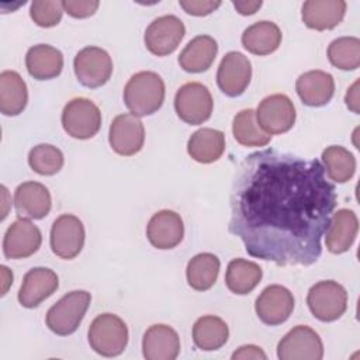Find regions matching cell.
Segmentation results:
<instances>
[{
	"label": "cell",
	"instance_id": "cell-13",
	"mask_svg": "<svg viewBox=\"0 0 360 360\" xmlns=\"http://www.w3.org/2000/svg\"><path fill=\"white\" fill-rule=\"evenodd\" d=\"M252 79L250 60L240 52H228L217 72V83L221 91L228 97H238L245 93Z\"/></svg>",
	"mask_w": 360,
	"mask_h": 360
},
{
	"label": "cell",
	"instance_id": "cell-29",
	"mask_svg": "<svg viewBox=\"0 0 360 360\" xmlns=\"http://www.w3.org/2000/svg\"><path fill=\"white\" fill-rule=\"evenodd\" d=\"M263 271L259 264L245 259L229 262L225 273V283L229 291L238 295L249 294L260 283Z\"/></svg>",
	"mask_w": 360,
	"mask_h": 360
},
{
	"label": "cell",
	"instance_id": "cell-10",
	"mask_svg": "<svg viewBox=\"0 0 360 360\" xmlns=\"http://www.w3.org/2000/svg\"><path fill=\"white\" fill-rule=\"evenodd\" d=\"M256 118L266 134H284L295 122V107L288 96L280 93L271 94L260 101L256 110Z\"/></svg>",
	"mask_w": 360,
	"mask_h": 360
},
{
	"label": "cell",
	"instance_id": "cell-28",
	"mask_svg": "<svg viewBox=\"0 0 360 360\" xmlns=\"http://www.w3.org/2000/svg\"><path fill=\"white\" fill-rule=\"evenodd\" d=\"M28 101V90L22 77L15 70L0 73V111L4 115L21 114Z\"/></svg>",
	"mask_w": 360,
	"mask_h": 360
},
{
	"label": "cell",
	"instance_id": "cell-38",
	"mask_svg": "<svg viewBox=\"0 0 360 360\" xmlns=\"http://www.w3.org/2000/svg\"><path fill=\"white\" fill-rule=\"evenodd\" d=\"M179 4L187 14H191V15H195V17H202V15H208L212 11H215L221 6V1H214V0H180Z\"/></svg>",
	"mask_w": 360,
	"mask_h": 360
},
{
	"label": "cell",
	"instance_id": "cell-8",
	"mask_svg": "<svg viewBox=\"0 0 360 360\" xmlns=\"http://www.w3.org/2000/svg\"><path fill=\"white\" fill-rule=\"evenodd\" d=\"M73 69L80 84L89 89H96L110 80L112 60L108 52L103 48L86 46L76 53Z\"/></svg>",
	"mask_w": 360,
	"mask_h": 360
},
{
	"label": "cell",
	"instance_id": "cell-22",
	"mask_svg": "<svg viewBox=\"0 0 360 360\" xmlns=\"http://www.w3.org/2000/svg\"><path fill=\"white\" fill-rule=\"evenodd\" d=\"M359 221L352 210L340 208L332 214L330 224L325 232V243L330 253L340 255L347 252L356 240Z\"/></svg>",
	"mask_w": 360,
	"mask_h": 360
},
{
	"label": "cell",
	"instance_id": "cell-9",
	"mask_svg": "<svg viewBox=\"0 0 360 360\" xmlns=\"http://www.w3.org/2000/svg\"><path fill=\"white\" fill-rule=\"evenodd\" d=\"M277 357L280 360H321L323 343L312 328L297 325L278 342Z\"/></svg>",
	"mask_w": 360,
	"mask_h": 360
},
{
	"label": "cell",
	"instance_id": "cell-31",
	"mask_svg": "<svg viewBox=\"0 0 360 360\" xmlns=\"http://www.w3.org/2000/svg\"><path fill=\"white\" fill-rule=\"evenodd\" d=\"M219 259L212 253H198L190 259L186 269L187 283L197 291L210 290L219 273Z\"/></svg>",
	"mask_w": 360,
	"mask_h": 360
},
{
	"label": "cell",
	"instance_id": "cell-2",
	"mask_svg": "<svg viewBox=\"0 0 360 360\" xmlns=\"http://www.w3.org/2000/svg\"><path fill=\"white\" fill-rule=\"evenodd\" d=\"M165 82L150 70L131 76L124 87V101L131 114L146 117L156 112L165 101Z\"/></svg>",
	"mask_w": 360,
	"mask_h": 360
},
{
	"label": "cell",
	"instance_id": "cell-6",
	"mask_svg": "<svg viewBox=\"0 0 360 360\" xmlns=\"http://www.w3.org/2000/svg\"><path fill=\"white\" fill-rule=\"evenodd\" d=\"M62 127L72 138L90 139L101 127L100 108L86 97L72 98L63 107Z\"/></svg>",
	"mask_w": 360,
	"mask_h": 360
},
{
	"label": "cell",
	"instance_id": "cell-7",
	"mask_svg": "<svg viewBox=\"0 0 360 360\" xmlns=\"http://www.w3.org/2000/svg\"><path fill=\"white\" fill-rule=\"evenodd\" d=\"M214 108V101L207 86L198 82L183 84L174 96V110L181 121L190 125L205 122Z\"/></svg>",
	"mask_w": 360,
	"mask_h": 360
},
{
	"label": "cell",
	"instance_id": "cell-5",
	"mask_svg": "<svg viewBox=\"0 0 360 360\" xmlns=\"http://www.w3.org/2000/svg\"><path fill=\"white\" fill-rule=\"evenodd\" d=\"M307 304L316 319L322 322H332L346 312L347 292L338 281L322 280L309 288Z\"/></svg>",
	"mask_w": 360,
	"mask_h": 360
},
{
	"label": "cell",
	"instance_id": "cell-41",
	"mask_svg": "<svg viewBox=\"0 0 360 360\" xmlns=\"http://www.w3.org/2000/svg\"><path fill=\"white\" fill-rule=\"evenodd\" d=\"M232 4L236 8V11L242 15H252L262 7L260 0H256V1H233Z\"/></svg>",
	"mask_w": 360,
	"mask_h": 360
},
{
	"label": "cell",
	"instance_id": "cell-14",
	"mask_svg": "<svg viewBox=\"0 0 360 360\" xmlns=\"http://www.w3.org/2000/svg\"><path fill=\"white\" fill-rule=\"evenodd\" d=\"M111 149L121 156H132L138 153L145 142V128L139 117L134 114L117 115L108 132Z\"/></svg>",
	"mask_w": 360,
	"mask_h": 360
},
{
	"label": "cell",
	"instance_id": "cell-20",
	"mask_svg": "<svg viewBox=\"0 0 360 360\" xmlns=\"http://www.w3.org/2000/svg\"><path fill=\"white\" fill-rule=\"evenodd\" d=\"M142 353L146 360H174L180 353V338L169 325H152L143 333Z\"/></svg>",
	"mask_w": 360,
	"mask_h": 360
},
{
	"label": "cell",
	"instance_id": "cell-40",
	"mask_svg": "<svg viewBox=\"0 0 360 360\" xmlns=\"http://www.w3.org/2000/svg\"><path fill=\"white\" fill-rule=\"evenodd\" d=\"M345 101L349 110H352L354 114H359V80H356L346 91Z\"/></svg>",
	"mask_w": 360,
	"mask_h": 360
},
{
	"label": "cell",
	"instance_id": "cell-4",
	"mask_svg": "<svg viewBox=\"0 0 360 360\" xmlns=\"http://www.w3.org/2000/svg\"><path fill=\"white\" fill-rule=\"evenodd\" d=\"M91 301L90 292L75 290L63 295L46 312V326L59 336H68L76 332L83 321Z\"/></svg>",
	"mask_w": 360,
	"mask_h": 360
},
{
	"label": "cell",
	"instance_id": "cell-19",
	"mask_svg": "<svg viewBox=\"0 0 360 360\" xmlns=\"http://www.w3.org/2000/svg\"><path fill=\"white\" fill-rule=\"evenodd\" d=\"M52 207L49 190L38 181L21 183L14 191V208L18 218L42 219Z\"/></svg>",
	"mask_w": 360,
	"mask_h": 360
},
{
	"label": "cell",
	"instance_id": "cell-30",
	"mask_svg": "<svg viewBox=\"0 0 360 360\" xmlns=\"http://www.w3.org/2000/svg\"><path fill=\"white\" fill-rule=\"evenodd\" d=\"M229 338V329L225 321L215 315H205L195 321L193 326L194 345L205 352L221 349Z\"/></svg>",
	"mask_w": 360,
	"mask_h": 360
},
{
	"label": "cell",
	"instance_id": "cell-11",
	"mask_svg": "<svg viewBox=\"0 0 360 360\" xmlns=\"http://www.w3.org/2000/svg\"><path fill=\"white\" fill-rule=\"evenodd\" d=\"M186 34L183 21L173 15H162L155 18L145 31V45L148 51L156 56H166L174 52Z\"/></svg>",
	"mask_w": 360,
	"mask_h": 360
},
{
	"label": "cell",
	"instance_id": "cell-26",
	"mask_svg": "<svg viewBox=\"0 0 360 360\" xmlns=\"http://www.w3.org/2000/svg\"><path fill=\"white\" fill-rule=\"evenodd\" d=\"M281 44V31L273 21H257L242 34V45L253 55L264 56L273 53Z\"/></svg>",
	"mask_w": 360,
	"mask_h": 360
},
{
	"label": "cell",
	"instance_id": "cell-15",
	"mask_svg": "<svg viewBox=\"0 0 360 360\" xmlns=\"http://www.w3.org/2000/svg\"><path fill=\"white\" fill-rule=\"evenodd\" d=\"M294 309L292 292L278 284L267 285L256 300L255 311L259 319L270 326L285 322Z\"/></svg>",
	"mask_w": 360,
	"mask_h": 360
},
{
	"label": "cell",
	"instance_id": "cell-34",
	"mask_svg": "<svg viewBox=\"0 0 360 360\" xmlns=\"http://www.w3.org/2000/svg\"><path fill=\"white\" fill-rule=\"evenodd\" d=\"M329 62L342 70H354L360 66V39L357 37H340L328 46Z\"/></svg>",
	"mask_w": 360,
	"mask_h": 360
},
{
	"label": "cell",
	"instance_id": "cell-33",
	"mask_svg": "<svg viewBox=\"0 0 360 360\" xmlns=\"http://www.w3.org/2000/svg\"><path fill=\"white\" fill-rule=\"evenodd\" d=\"M232 132L235 139L243 146H264L270 142L271 135L266 134L256 118V111L252 108H246L239 111L233 117Z\"/></svg>",
	"mask_w": 360,
	"mask_h": 360
},
{
	"label": "cell",
	"instance_id": "cell-35",
	"mask_svg": "<svg viewBox=\"0 0 360 360\" xmlns=\"http://www.w3.org/2000/svg\"><path fill=\"white\" fill-rule=\"evenodd\" d=\"M30 167L41 176H53L63 166V153L49 143H39L28 153Z\"/></svg>",
	"mask_w": 360,
	"mask_h": 360
},
{
	"label": "cell",
	"instance_id": "cell-25",
	"mask_svg": "<svg viewBox=\"0 0 360 360\" xmlns=\"http://www.w3.org/2000/svg\"><path fill=\"white\" fill-rule=\"evenodd\" d=\"M217 52L218 45L212 37L197 35L180 52L179 65L188 73H201L211 68Z\"/></svg>",
	"mask_w": 360,
	"mask_h": 360
},
{
	"label": "cell",
	"instance_id": "cell-1",
	"mask_svg": "<svg viewBox=\"0 0 360 360\" xmlns=\"http://www.w3.org/2000/svg\"><path fill=\"white\" fill-rule=\"evenodd\" d=\"M338 204L322 163L276 149L246 156L231 191L229 232L248 255L277 266H311Z\"/></svg>",
	"mask_w": 360,
	"mask_h": 360
},
{
	"label": "cell",
	"instance_id": "cell-17",
	"mask_svg": "<svg viewBox=\"0 0 360 360\" xmlns=\"http://www.w3.org/2000/svg\"><path fill=\"white\" fill-rule=\"evenodd\" d=\"M146 236L150 245L160 250L176 248L184 236L181 217L170 210H162L153 214L146 226Z\"/></svg>",
	"mask_w": 360,
	"mask_h": 360
},
{
	"label": "cell",
	"instance_id": "cell-39",
	"mask_svg": "<svg viewBox=\"0 0 360 360\" xmlns=\"http://www.w3.org/2000/svg\"><path fill=\"white\" fill-rule=\"evenodd\" d=\"M232 359L233 360H236V359H242V360H246V359H262V360H266L267 356H266V353L259 346L246 345V346H240L232 354Z\"/></svg>",
	"mask_w": 360,
	"mask_h": 360
},
{
	"label": "cell",
	"instance_id": "cell-37",
	"mask_svg": "<svg viewBox=\"0 0 360 360\" xmlns=\"http://www.w3.org/2000/svg\"><path fill=\"white\" fill-rule=\"evenodd\" d=\"M62 6H63V11H66L70 17L87 18L97 11L100 1H97V0H63Z\"/></svg>",
	"mask_w": 360,
	"mask_h": 360
},
{
	"label": "cell",
	"instance_id": "cell-12",
	"mask_svg": "<svg viewBox=\"0 0 360 360\" xmlns=\"http://www.w3.org/2000/svg\"><path fill=\"white\" fill-rule=\"evenodd\" d=\"M83 222L72 214L59 215L51 228V249L60 259H75L84 245Z\"/></svg>",
	"mask_w": 360,
	"mask_h": 360
},
{
	"label": "cell",
	"instance_id": "cell-36",
	"mask_svg": "<svg viewBox=\"0 0 360 360\" xmlns=\"http://www.w3.org/2000/svg\"><path fill=\"white\" fill-rule=\"evenodd\" d=\"M63 14L62 1L58 0H35L30 6L32 21L44 28H51L59 24Z\"/></svg>",
	"mask_w": 360,
	"mask_h": 360
},
{
	"label": "cell",
	"instance_id": "cell-23",
	"mask_svg": "<svg viewBox=\"0 0 360 360\" xmlns=\"http://www.w3.org/2000/svg\"><path fill=\"white\" fill-rule=\"evenodd\" d=\"M345 13L346 1L343 0H308L302 4L301 18L308 28L325 31L339 25Z\"/></svg>",
	"mask_w": 360,
	"mask_h": 360
},
{
	"label": "cell",
	"instance_id": "cell-27",
	"mask_svg": "<svg viewBox=\"0 0 360 360\" xmlns=\"http://www.w3.org/2000/svg\"><path fill=\"white\" fill-rule=\"evenodd\" d=\"M225 150L224 132L212 128L195 131L187 142V152L198 163H212L218 160Z\"/></svg>",
	"mask_w": 360,
	"mask_h": 360
},
{
	"label": "cell",
	"instance_id": "cell-24",
	"mask_svg": "<svg viewBox=\"0 0 360 360\" xmlns=\"http://www.w3.org/2000/svg\"><path fill=\"white\" fill-rule=\"evenodd\" d=\"M25 66L28 73L37 80L55 79L63 69V55L52 45L38 44L28 49Z\"/></svg>",
	"mask_w": 360,
	"mask_h": 360
},
{
	"label": "cell",
	"instance_id": "cell-3",
	"mask_svg": "<svg viewBox=\"0 0 360 360\" xmlns=\"http://www.w3.org/2000/svg\"><path fill=\"white\" fill-rule=\"evenodd\" d=\"M89 345L100 356H120L128 343L127 323L114 314L97 315L89 328Z\"/></svg>",
	"mask_w": 360,
	"mask_h": 360
},
{
	"label": "cell",
	"instance_id": "cell-32",
	"mask_svg": "<svg viewBox=\"0 0 360 360\" xmlns=\"http://www.w3.org/2000/svg\"><path fill=\"white\" fill-rule=\"evenodd\" d=\"M321 158L325 173L332 181L346 183L353 177L356 172V159L346 148L339 145L328 146Z\"/></svg>",
	"mask_w": 360,
	"mask_h": 360
},
{
	"label": "cell",
	"instance_id": "cell-16",
	"mask_svg": "<svg viewBox=\"0 0 360 360\" xmlns=\"http://www.w3.org/2000/svg\"><path fill=\"white\" fill-rule=\"evenodd\" d=\"M41 242L39 228L27 218H18L4 233L3 253L7 259H25L39 249Z\"/></svg>",
	"mask_w": 360,
	"mask_h": 360
},
{
	"label": "cell",
	"instance_id": "cell-21",
	"mask_svg": "<svg viewBox=\"0 0 360 360\" xmlns=\"http://www.w3.org/2000/svg\"><path fill=\"white\" fill-rule=\"evenodd\" d=\"M295 90L305 105L322 107L333 97L335 80L328 72L309 70L298 76Z\"/></svg>",
	"mask_w": 360,
	"mask_h": 360
},
{
	"label": "cell",
	"instance_id": "cell-18",
	"mask_svg": "<svg viewBox=\"0 0 360 360\" xmlns=\"http://www.w3.org/2000/svg\"><path fill=\"white\" fill-rule=\"evenodd\" d=\"M59 287L56 273L46 267H34L28 270L22 278L18 301L25 308H35Z\"/></svg>",
	"mask_w": 360,
	"mask_h": 360
}]
</instances>
